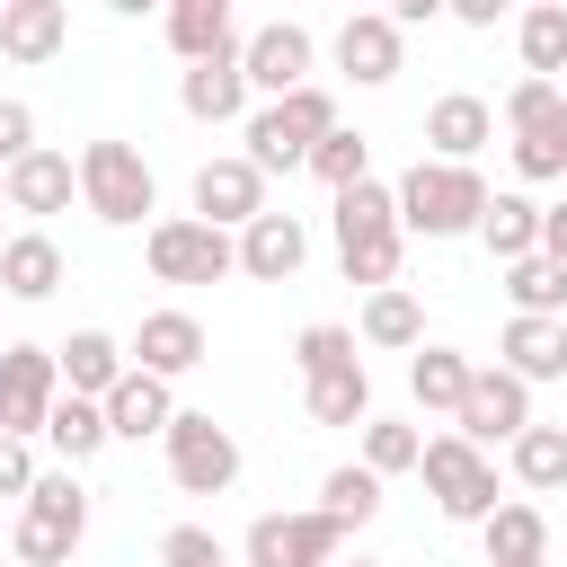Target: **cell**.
Listing matches in <instances>:
<instances>
[{
  "mask_svg": "<svg viewBox=\"0 0 567 567\" xmlns=\"http://www.w3.org/2000/svg\"><path fill=\"white\" fill-rule=\"evenodd\" d=\"M328 230H337V266H346V284H363V292H390V284H399L408 230H399V195H390L381 177L328 195Z\"/></svg>",
  "mask_w": 567,
  "mask_h": 567,
  "instance_id": "1",
  "label": "cell"
},
{
  "mask_svg": "<svg viewBox=\"0 0 567 567\" xmlns=\"http://www.w3.org/2000/svg\"><path fill=\"white\" fill-rule=\"evenodd\" d=\"M390 195H399V230L408 239H478V221H487V177L478 168H452V159H416V168H399L390 177Z\"/></svg>",
  "mask_w": 567,
  "mask_h": 567,
  "instance_id": "2",
  "label": "cell"
},
{
  "mask_svg": "<svg viewBox=\"0 0 567 567\" xmlns=\"http://www.w3.org/2000/svg\"><path fill=\"white\" fill-rule=\"evenodd\" d=\"M328 133H337V97H328V80H310V89H292V97H275V106H257V115L239 124L257 177H292V168H310V151H319Z\"/></svg>",
  "mask_w": 567,
  "mask_h": 567,
  "instance_id": "3",
  "label": "cell"
},
{
  "mask_svg": "<svg viewBox=\"0 0 567 567\" xmlns=\"http://www.w3.org/2000/svg\"><path fill=\"white\" fill-rule=\"evenodd\" d=\"M80 204L106 221V230H142L159 213V177L133 142H80Z\"/></svg>",
  "mask_w": 567,
  "mask_h": 567,
  "instance_id": "4",
  "label": "cell"
},
{
  "mask_svg": "<svg viewBox=\"0 0 567 567\" xmlns=\"http://www.w3.org/2000/svg\"><path fill=\"white\" fill-rule=\"evenodd\" d=\"M89 540V487H80V470H44L35 478V496L18 505V567H71V549Z\"/></svg>",
  "mask_w": 567,
  "mask_h": 567,
  "instance_id": "5",
  "label": "cell"
},
{
  "mask_svg": "<svg viewBox=\"0 0 567 567\" xmlns=\"http://www.w3.org/2000/svg\"><path fill=\"white\" fill-rule=\"evenodd\" d=\"M142 266L159 284H221V275H239V239L213 230V221H195V213H159L142 230Z\"/></svg>",
  "mask_w": 567,
  "mask_h": 567,
  "instance_id": "6",
  "label": "cell"
},
{
  "mask_svg": "<svg viewBox=\"0 0 567 567\" xmlns=\"http://www.w3.org/2000/svg\"><path fill=\"white\" fill-rule=\"evenodd\" d=\"M159 452H168V478L186 487V496H230L239 487V434L213 416V408H177V425L159 434Z\"/></svg>",
  "mask_w": 567,
  "mask_h": 567,
  "instance_id": "7",
  "label": "cell"
},
{
  "mask_svg": "<svg viewBox=\"0 0 567 567\" xmlns=\"http://www.w3.org/2000/svg\"><path fill=\"white\" fill-rule=\"evenodd\" d=\"M416 470H425V496H434L443 523H487V514L505 505V496H496V461H487L478 443H461L452 425L425 434V461H416Z\"/></svg>",
  "mask_w": 567,
  "mask_h": 567,
  "instance_id": "8",
  "label": "cell"
},
{
  "mask_svg": "<svg viewBox=\"0 0 567 567\" xmlns=\"http://www.w3.org/2000/svg\"><path fill=\"white\" fill-rule=\"evenodd\" d=\"M346 558V523L319 514V505H292V514H257L239 532V567H337Z\"/></svg>",
  "mask_w": 567,
  "mask_h": 567,
  "instance_id": "9",
  "label": "cell"
},
{
  "mask_svg": "<svg viewBox=\"0 0 567 567\" xmlns=\"http://www.w3.org/2000/svg\"><path fill=\"white\" fill-rule=\"evenodd\" d=\"M239 71H248L257 106H275V97H292V89H310V80H319V35H310L301 18H266V27H248Z\"/></svg>",
  "mask_w": 567,
  "mask_h": 567,
  "instance_id": "10",
  "label": "cell"
},
{
  "mask_svg": "<svg viewBox=\"0 0 567 567\" xmlns=\"http://www.w3.org/2000/svg\"><path fill=\"white\" fill-rule=\"evenodd\" d=\"M540 416H532V381H514L505 363H478L470 372V399H461V416H452V434L461 443H478V452H496V443H514V434H532Z\"/></svg>",
  "mask_w": 567,
  "mask_h": 567,
  "instance_id": "11",
  "label": "cell"
},
{
  "mask_svg": "<svg viewBox=\"0 0 567 567\" xmlns=\"http://www.w3.org/2000/svg\"><path fill=\"white\" fill-rule=\"evenodd\" d=\"M53 399H62V363H53V346H0V434L44 443Z\"/></svg>",
  "mask_w": 567,
  "mask_h": 567,
  "instance_id": "12",
  "label": "cell"
},
{
  "mask_svg": "<svg viewBox=\"0 0 567 567\" xmlns=\"http://www.w3.org/2000/svg\"><path fill=\"white\" fill-rule=\"evenodd\" d=\"M328 62H337V80H354V89H390V80L408 71V35L390 27V9H354V18H337Z\"/></svg>",
  "mask_w": 567,
  "mask_h": 567,
  "instance_id": "13",
  "label": "cell"
},
{
  "mask_svg": "<svg viewBox=\"0 0 567 567\" xmlns=\"http://www.w3.org/2000/svg\"><path fill=\"white\" fill-rule=\"evenodd\" d=\"M124 354H133V372H151V381H186L204 354H213V337H204V319L195 310H142L133 319V337H124Z\"/></svg>",
  "mask_w": 567,
  "mask_h": 567,
  "instance_id": "14",
  "label": "cell"
},
{
  "mask_svg": "<svg viewBox=\"0 0 567 567\" xmlns=\"http://www.w3.org/2000/svg\"><path fill=\"white\" fill-rule=\"evenodd\" d=\"M186 195H195V221H213V230H230V239H239L257 213H275V204H266V177L248 168V151H221V159H204Z\"/></svg>",
  "mask_w": 567,
  "mask_h": 567,
  "instance_id": "15",
  "label": "cell"
},
{
  "mask_svg": "<svg viewBox=\"0 0 567 567\" xmlns=\"http://www.w3.org/2000/svg\"><path fill=\"white\" fill-rule=\"evenodd\" d=\"M496 142V106L478 89H443L425 106V159H452V168H478V151Z\"/></svg>",
  "mask_w": 567,
  "mask_h": 567,
  "instance_id": "16",
  "label": "cell"
},
{
  "mask_svg": "<svg viewBox=\"0 0 567 567\" xmlns=\"http://www.w3.org/2000/svg\"><path fill=\"white\" fill-rule=\"evenodd\" d=\"M159 27H168V53H177L186 71H195V62H230V53L248 44V27H239L230 0H177Z\"/></svg>",
  "mask_w": 567,
  "mask_h": 567,
  "instance_id": "17",
  "label": "cell"
},
{
  "mask_svg": "<svg viewBox=\"0 0 567 567\" xmlns=\"http://www.w3.org/2000/svg\"><path fill=\"white\" fill-rule=\"evenodd\" d=\"M71 195H80V159L53 142H35L9 168V213H27V230H44V213H71Z\"/></svg>",
  "mask_w": 567,
  "mask_h": 567,
  "instance_id": "18",
  "label": "cell"
},
{
  "mask_svg": "<svg viewBox=\"0 0 567 567\" xmlns=\"http://www.w3.org/2000/svg\"><path fill=\"white\" fill-rule=\"evenodd\" d=\"M301 257H310V221H301V213H257V221L239 230V275H248V284H292Z\"/></svg>",
  "mask_w": 567,
  "mask_h": 567,
  "instance_id": "19",
  "label": "cell"
},
{
  "mask_svg": "<svg viewBox=\"0 0 567 567\" xmlns=\"http://www.w3.org/2000/svg\"><path fill=\"white\" fill-rule=\"evenodd\" d=\"M97 408H106V434H115V443H159V434L177 425V381L124 372V381H115Z\"/></svg>",
  "mask_w": 567,
  "mask_h": 567,
  "instance_id": "20",
  "label": "cell"
},
{
  "mask_svg": "<svg viewBox=\"0 0 567 567\" xmlns=\"http://www.w3.org/2000/svg\"><path fill=\"white\" fill-rule=\"evenodd\" d=\"M62 44H71V9L62 0H0V53L18 71H44Z\"/></svg>",
  "mask_w": 567,
  "mask_h": 567,
  "instance_id": "21",
  "label": "cell"
},
{
  "mask_svg": "<svg viewBox=\"0 0 567 567\" xmlns=\"http://www.w3.org/2000/svg\"><path fill=\"white\" fill-rule=\"evenodd\" d=\"M177 106H186L195 124H248V115H257V89H248V71H239V53H230V62L177 71Z\"/></svg>",
  "mask_w": 567,
  "mask_h": 567,
  "instance_id": "22",
  "label": "cell"
},
{
  "mask_svg": "<svg viewBox=\"0 0 567 567\" xmlns=\"http://www.w3.org/2000/svg\"><path fill=\"white\" fill-rule=\"evenodd\" d=\"M62 275H71V257H62L53 230H9V239H0V292H9V301H53Z\"/></svg>",
  "mask_w": 567,
  "mask_h": 567,
  "instance_id": "23",
  "label": "cell"
},
{
  "mask_svg": "<svg viewBox=\"0 0 567 567\" xmlns=\"http://www.w3.org/2000/svg\"><path fill=\"white\" fill-rule=\"evenodd\" d=\"M53 363H62V390H71V399H106V390L133 372V354H124L115 328H71V337L53 346Z\"/></svg>",
  "mask_w": 567,
  "mask_h": 567,
  "instance_id": "24",
  "label": "cell"
},
{
  "mask_svg": "<svg viewBox=\"0 0 567 567\" xmlns=\"http://www.w3.org/2000/svg\"><path fill=\"white\" fill-rule=\"evenodd\" d=\"M478 549H487V567H540V558H549V514H540L532 496H505V505L478 523Z\"/></svg>",
  "mask_w": 567,
  "mask_h": 567,
  "instance_id": "25",
  "label": "cell"
},
{
  "mask_svg": "<svg viewBox=\"0 0 567 567\" xmlns=\"http://www.w3.org/2000/svg\"><path fill=\"white\" fill-rule=\"evenodd\" d=\"M496 363L514 372V381H567V319H505V337H496Z\"/></svg>",
  "mask_w": 567,
  "mask_h": 567,
  "instance_id": "26",
  "label": "cell"
},
{
  "mask_svg": "<svg viewBox=\"0 0 567 567\" xmlns=\"http://www.w3.org/2000/svg\"><path fill=\"white\" fill-rule=\"evenodd\" d=\"M470 354L461 346H416L408 354V399L425 408V416H461V399H470Z\"/></svg>",
  "mask_w": 567,
  "mask_h": 567,
  "instance_id": "27",
  "label": "cell"
},
{
  "mask_svg": "<svg viewBox=\"0 0 567 567\" xmlns=\"http://www.w3.org/2000/svg\"><path fill=\"white\" fill-rule=\"evenodd\" d=\"M478 239H487V257H496V266H523V257H540V204H532L523 186H496V195H487V221H478Z\"/></svg>",
  "mask_w": 567,
  "mask_h": 567,
  "instance_id": "28",
  "label": "cell"
},
{
  "mask_svg": "<svg viewBox=\"0 0 567 567\" xmlns=\"http://www.w3.org/2000/svg\"><path fill=\"white\" fill-rule=\"evenodd\" d=\"M354 337H363V346H381V354H416V346H425V301H416L408 284H390V292H363V319H354Z\"/></svg>",
  "mask_w": 567,
  "mask_h": 567,
  "instance_id": "29",
  "label": "cell"
},
{
  "mask_svg": "<svg viewBox=\"0 0 567 567\" xmlns=\"http://www.w3.org/2000/svg\"><path fill=\"white\" fill-rule=\"evenodd\" d=\"M301 408H310V425H346V434H363V425L381 416V408H372V372H363V363L301 381Z\"/></svg>",
  "mask_w": 567,
  "mask_h": 567,
  "instance_id": "30",
  "label": "cell"
},
{
  "mask_svg": "<svg viewBox=\"0 0 567 567\" xmlns=\"http://www.w3.org/2000/svg\"><path fill=\"white\" fill-rule=\"evenodd\" d=\"M106 443H115V434H106V408H97V399H71V390H62V399H53V416H44V452H53L62 470H89V461H97Z\"/></svg>",
  "mask_w": 567,
  "mask_h": 567,
  "instance_id": "31",
  "label": "cell"
},
{
  "mask_svg": "<svg viewBox=\"0 0 567 567\" xmlns=\"http://www.w3.org/2000/svg\"><path fill=\"white\" fill-rule=\"evenodd\" d=\"M505 470H514L523 496H558V487H567V425H532V434H514V443H505Z\"/></svg>",
  "mask_w": 567,
  "mask_h": 567,
  "instance_id": "32",
  "label": "cell"
},
{
  "mask_svg": "<svg viewBox=\"0 0 567 567\" xmlns=\"http://www.w3.org/2000/svg\"><path fill=\"white\" fill-rule=\"evenodd\" d=\"M514 44H523V80H558L567 71V0H532L514 18Z\"/></svg>",
  "mask_w": 567,
  "mask_h": 567,
  "instance_id": "33",
  "label": "cell"
},
{
  "mask_svg": "<svg viewBox=\"0 0 567 567\" xmlns=\"http://www.w3.org/2000/svg\"><path fill=\"white\" fill-rule=\"evenodd\" d=\"M496 275H505L514 319H567V266L558 257H523V266H496Z\"/></svg>",
  "mask_w": 567,
  "mask_h": 567,
  "instance_id": "34",
  "label": "cell"
},
{
  "mask_svg": "<svg viewBox=\"0 0 567 567\" xmlns=\"http://www.w3.org/2000/svg\"><path fill=\"white\" fill-rule=\"evenodd\" d=\"M319 514H337L346 532H363V523L381 514V478H372L363 461H337V470L319 478Z\"/></svg>",
  "mask_w": 567,
  "mask_h": 567,
  "instance_id": "35",
  "label": "cell"
},
{
  "mask_svg": "<svg viewBox=\"0 0 567 567\" xmlns=\"http://www.w3.org/2000/svg\"><path fill=\"white\" fill-rule=\"evenodd\" d=\"M505 151H514V177H523V186H558V177H567V106H558L549 124L514 133Z\"/></svg>",
  "mask_w": 567,
  "mask_h": 567,
  "instance_id": "36",
  "label": "cell"
},
{
  "mask_svg": "<svg viewBox=\"0 0 567 567\" xmlns=\"http://www.w3.org/2000/svg\"><path fill=\"white\" fill-rule=\"evenodd\" d=\"M354 346H363V337H354L346 319H310V328L292 337V372H301V381H319V372H346V363H363Z\"/></svg>",
  "mask_w": 567,
  "mask_h": 567,
  "instance_id": "37",
  "label": "cell"
},
{
  "mask_svg": "<svg viewBox=\"0 0 567 567\" xmlns=\"http://www.w3.org/2000/svg\"><path fill=\"white\" fill-rule=\"evenodd\" d=\"M416 461H425V425H408V416H372L363 425V470L372 478H399Z\"/></svg>",
  "mask_w": 567,
  "mask_h": 567,
  "instance_id": "38",
  "label": "cell"
},
{
  "mask_svg": "<svg viewBox=\"0 0 567 567\" xmlns=\"http://www.w3.org/2000/svg\"><path fill=\"white\" fill-rule=\"evenodd\" d=\"M310 177H319L328 195H346V186H363V177H372V142H363L354 124H337V133H328V142L310 151Z\"/></svg>",
  "mask_w": 567,
  "mask_h": 567,
  "instance_id": "39",
  "label": "cell"
},
{
  "mask_svg": "<svg viewBox=\"0 0 567 567\" xmlns=\"http://www.w3.org/2000/svg\"><path fill=\"white\" fill-rule=\"evenodd\" d=\"M159 567H230V549H221L213 523H168L159 532Z\"/></svg>",
  "mask_w": 567,
  "mask_h": 567,
  "instance_id": "40",
  "label": "cell"
},
{
  "mask_svg": "<svg viewBox=\"0 0 567 567\" xmlns=\"http://www.w3.org/2000/svg\"><path fill=\"white\" fill-rule=\"evenodd\" d=\"M558 106H567V89H558V80H514V89H505V115H496V124H505V133H532V124H549Z\"/></svg>",
  "mask_w": 567,
  "mask_h": 567,
  "instance_id": "41",
  "label": "cell"
},
{
  "mask_svg": "<svg viewBox=\"0 0 567 567\" xmlns=\"http://www.w3.org/2000/svg\"><path fill=\"white\" fill-rule=\"evenodd\" d=\"M35 478H44V470H35V443L0 434V496H18V505H27V496H35Z\"/></svg>",
  "mask_w": 567,
  "mask_h": 567,
  "instance_id": "42",
  "label": "cell"
},
{
  "mask_svg": "<svg viewBox=\"0 0 567 567\" xmlns=\"http://www.w3.org/2000/svg\"><path fill=\"white\" fill-rule=\"evenodd\" d=\"M35 151V106L27 97H0V168H18Z\"/></svg>",
  "mask_w": 567,
  "mask_h": 567,
  "instance_id": "43",
  "label": "cell"
},
{
  "mask_svg": "<svg viewBox=\"0 0 567 567\" xmlns=\"http://www.w3.org/2000/svg\"><path fill=\"white\" fill-rule=\"evenodd\" d=\"M540 257L567 266V204H540Z\"/></svg>",
  "mask_w": 567,
  "mask_h": 567,
  "instance_id": "44",
  "label": "cell"
},
{
  "mask_svg": "<svg viewBox=\"0 0 567 567\" xmlns=\"http://www.w3.org/2000/svg\"><path fill=\"white\" fill-rule=\"evenodd\" d=\"M443 9H452V0H399V9H390V27H399V35H408V27H434V18H443Z\"/></svg>",
  "mask_w": 567,
  "mask_h": 567,
  "instance_id": "45",
  "label": "cell"
},
{
  "mask_svg": "<svg viewBox=\"0 0 567 567\" xmlns=\"http://www.w3.org/2000/svg\"><path fill=\"white\" fill-rule=\"evenodd\" d=\"M452 18H461V27H496V18H505V0H452Z\"/></svg>",
  "mask_w": 567,
  "mask_h": 567,
  "instance_id": "46",
  "label": "cell"
},
{
  "mask_svg": "<svg viewBox=\"0 0 567 567\" xmlns=\"http://www.w3.org/2000/svg\"><path fill=\"white\" fill-rule=\"evenodd\" d=\"M0 204H9V168H0Z\"/></svg>",
  "mask_w": 567,
  "mask_h": 567,
  "instance_id": "47",
  "label": "cell"
},
{
  "mask_svg": "<svg viewBox=\"0 0 567 567\" xmlns=\"http://www.w3.org/2000/svg\"><path fill=\"white\" fill-rule=\"evenodd\" d=\"M337 567H346V558H337ZM354 567H381V558H354Z\"/></svg>",
  "mask_w": 567,
  "mask_h": 567,
  "instance_id": "48",
  "label": "cell"
},
{
  "mask_svg": "<svg viewBox=\"0 0 567 567\" xmlns=\"http://www.w3.org/2000/svg\"><path fill=\"white\" fill-rule=\"evenodd\" d=\"M558 89H567V71H558Z\"/></svg>",
  "mask_w": 567,
  "mask_h": 567,
  "instance_id": "49",
  "label": "cell"
},
{
  "mask_svg": "<svg viewBox=\"0 0 567 567\" xmlns=\"http://www.w3.org/2000/svg\"><path fill=\"white\" fill-rule=\"evenodd\" d=\"M540 567H549V558H540Z\"/></svg>",
  "mask_w": 567,
  "mask_h": 567,
  "instance_id": "50",
  "label": "cell"
}]
</instances>
